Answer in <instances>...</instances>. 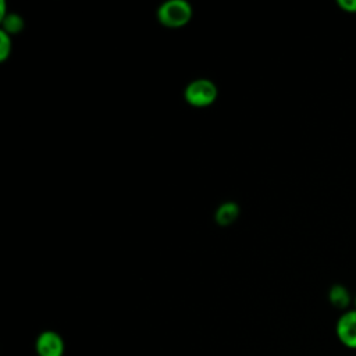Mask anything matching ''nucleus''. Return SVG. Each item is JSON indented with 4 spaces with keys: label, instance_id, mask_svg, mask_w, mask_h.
Returning <instances> with one entry per match:
<instances>
[{
    "label": "nucleus",
    "instance_id": "obj_1",
    "mask_svg": "<svg viewBox=\"0 0 356 356\" xmlns=\"http://www.w3.org/2000/svg\"><path fill=\"white\" fill-rule=\"evenodd\" d=\"M192 18V7L185 0H168L157 8V19L167 28H181Z\"/></svg>",
    "mask_w": 356,
    "mask_h": 356
},
{
    "label": "nucleus",
    "instance_id": "obj_2",
    "mask_svg": "<svg viewBox=\"0 0 356 356\" xmlns=\"http://www.w3.org/2000/svg\"><path fill=\"white\" fill-rule=\"evenodd\" d=\"M217 97L216 85L204 78L192 81L185 89V100L193 107H207Z\"/></svg>",
    "mask_w": 356,
    "mask_h": 356
},
{
    "label": "nucleus",
    "instance_id": "obj_3",
    "mask_svg": "<svg viewBox=\"0 0 356 356\" xmlns=\"http://www.w3.org/2000/svg\"><path fill=\"white\" fill-rule=\"evenodd\" d=\"M335 334L343 346L356 349V309H348L339 316L335 324Z\"/></svg>",
    "mask_w": 356,
    "mask_h": 356
},
{
    "label": "nucleus",
    "instance_id": "obj_4",
    "mask_svg": "<svg viewBox=\"0 0 356 356\" xmlns=\"http://www.w3.org/2000/svg\"><path fill=\"white\" fill-rule=\"evenodd\" d=\"M35 350L38 356H63L65 350L64 339L58 332L44 330L35 341Z\"/></svg>",
    "mask_w": 356,
    "mask_h": 356
},
{
    "label": "nucleus",
    "instance_id": "obj_5",
    "mask_svg": "<svg viewBox=\"0 0 356 356\" xmlns=\"http://www.w3.org/2000/svg\"><path fill=\"white\" fill-rule=\"evenodd\" d=\"M328 300L334 307L345 312L352 302V295L346 286H343L342 284H335L328 291Z\"/></svg>",
    "mask_w": 356,
    "mask_h": 356
},
{
    "label": "nucleus",
    "instance_id": "obj_6",
    "mask_svg": "<svg viewBox=\"0 0 356 356\" xmlns=\"http://www.w3.org/2000/svg\"><path fill=\"white\" fill-rule=\"evenodd\" d=\"M239 216V207L234 202H225L222 203L217 211H216V221L220 225H231L232 222L236 221Z\"/></svg>",
    "mask_w": 356,
    "mask_h": 356
},
{
    "label": "nucleus",
    "instance_id": "obj_7",
    "mask_svg": "<svg viewBox=\"0 0 356 356\" xmlns=\"http://www.w3.org/2000/svg\"><path fill=\"white\" fill-rule=\"evenodd\" d=\"M3 31L8 35L18 33L24 28V21L18 14H8L6 18H3Z\"/></svg>",
    "mask_w": 356,
    "mask_h": 356
},
{
    "label": "nucleus",
    "instance_id": "obj_8",
    "mask_svg": "<svg viewBox=\"0 0 356 356\" xmlns=\"http://www.w3.org/2000/svg\"><path fill=\"white\" fill-rule=\"evenodd\" d=\"M11 53V38L4 31L0 32V60L4 61Z\"/></svg>",
    "mask_w": 356,
    "mask_h": 356
},
{
    "label": "nucleus",
    "instance_id": "obj_9",
    "mask_svg": "<svg viewBox=\"0 0 356 356\" xmlns=\"http://www.w3.org/2000/svg\"><path fill=\"white\" fill-rule=\"evenodd\" d=\"M337 4L345 13H356V0H338Z\"/></svg>",
    "mask_w": 356,
    "mask_h": 356
},
{
    "label": "nucleus",
    "instance_id": "obj_10",
    "mask_svg": "<svg viewBox=\"0 0 356 356\" xmlns=\"http://www.w3.org/2000/svg\"><path fill=\"white\" fill-rule=\"evenodd\" d=\"M353 305H355L353 309H356V295H355V298H353Z\"/></svg>",
    "mask_w": 356,
    "mask_h": 356
}]
</instances>
